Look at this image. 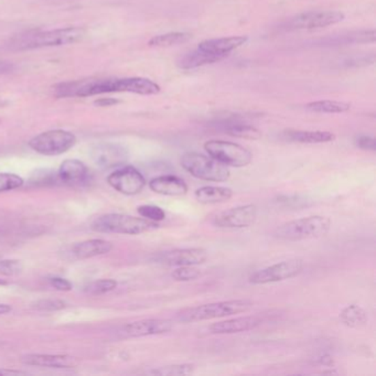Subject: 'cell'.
<instances>
[{"label":"cell","instance_id":"1","mask_svg":"<svg viewBox=\"0 0 376 376\" xmlns=\"http://www.w3.org/2000/svg\"><path fill=\"white\" fill-rule=\"evenodd\" d=\"M86 31L80 27L60 28L49 31H37L15 38L10 42L14 50L24 51L49 47L67 46L79 42L85 38Z\"/></svg>","mask_w":376,"mask_h":376},{"label":"cell","instance_id":"2","mask_svg":"<svg viewBox=\"0 0 376 376\" xmlns=\"http://www.w3.org/2000/svg\"><path fill=\"white\" fill-rule=\"evenodd\" d=\"M254 307V302L248 299H235L225 302H211L201 304L197 307L186 308L177 312V320L190 323L199 321L212 320L218 318L229 317L250 311Z\"/></svg>","mask_w":376,"mask_h":376},{"label":"cell","instance_id":"3","mask_svg":"<svg viewBox=\"0 0 376 376\" xmlns=\"http://www.w3.org/2000/svg\"><path fill=\"white\" fill-rule=\"evenodd\" d=\"M331 224L332 223L328 216L310 215L279 225L274 231V236L287 242L321 238L330 231Z\"/></svg>","mask_w":376,"mask_h":376},{"label":"cell","instance_id":"4","mask_svg":"<svg viewBox=\"0 0 376 376\" xmlns=\"http://www.w3.org/2000/svg\"><path fill=\"white\" fill-rule=\"evenodd\" d=\"M92 229L101 233L138 235L155 231L159 229V224L144 218H137L129 214L110 213L97 218L93 222Z\"/></svg>","mask_w":376,"mask_h":376},{"label":"cell","instance_id":"5","mask_svg":"<svg viewBox=\"0 0 376 376\" xmlns=\"http://www.w3.org/2000/svg\"><path fill=\"white\" fill-rule=\"evenodd\" d=\"M182 168L197 179L211 182H225L231 172L227 165L219 163L210 156L199 152H187L181 157Z\"/></svg>","mask_w":376,"mask_h":376},{"label":"cell","instance_id":"6","mask_svg":"<svg viewBox=\"0 0 376 376\" xmlns=\"http://www.w3.org/2000/svg\"><path fill=\"white\" fill-rule=\"evenodd\" d=\"M76 144V137L71 131L63 129L44 131L33 137L29 147L43 156H59L69 152Z\"/></svg>","mask_w":376,"mask_h":376},{"label":"cell","instance_id":"7","mask_svg":"<svg viewBox=\"0 0 376 376\" xmlns=\"http://www.w3.org/2000/svg\"><path fill=\"white\" fill-rule=\"evenodd\" d=\"M204 149L210 157L229 167L242 168L253 161V154L247 148L225 140H209L204 144Z\"/></svg>","mask_w":376,"mask_h":376},{"label":"cell","instance_id":"8","mask_svg":"<svg viewBox=\"0 0 376 376\" xmlns=\"http://www.w3.org/2000/svg\"><path fill=\"white\" fill-rule=\"evenodd\" d=\"M304 267V263L302 259H287L253 272L248 278V281L253 285H266L284 281L296 277L302 272Z\"/></svg>","mask_w":376,"mask_h":376},{"label":"cell","instance_id":"9","mask_svg":"<svg viewBox=\"0 0 376 376\" xmlns=\"http://www.w3.org/2000/svg\"><path fill=\"white\" fill-rule=\"evenodd\" d=\"M344 14L340 11H309L297 15L284 24L286 30H309L329 27L343 22Z\"/></svg>","mask_w":376,"mask_h":376},{"label":"cell","instance_id":"10","mask_svg":"<svg viewBox=\"0 0 376 376\" xmlns=\"http://www.w3.org/2000/svg\"><path fill=\"white\" fill-rule=\"evenodd\" d=\"M107 182L113 189L125 195H138L146 186L145 177L133 165H125L115 170L107 177Z\"/></svg>","mask_w":376,"mask_h":376},{"label":"cell","instance_id":"11","mask_svg":"<svg viewBox=\"0 0 376 376\" xmlns=\"http://www.w3.org/2000/svg\"><path fill=\"white\" fill-rule=\"evenodd\" d=\"M208 252L204 248L190 247L177 248L171 251L163 252L156 255L155 261L158 264L165 266H197L206 263Z\"/></svg>","mask_w":376,"mask_h":376},{"label":"cell","instance_id":"12","mask_svg":"<svg viewBox=\"0 0 376 376\" xmlns=\"http://www.w3.org/2000/svg\"><path fill=\"white\" fill-rule=\"evenodd\" d=\"M257 206L254 204L235 206L215 215L214 227L219 229H245L256 221Z\"/></svg>","mask_w":376,"mask_h":376},{"label":"cell","instance_id":"13","mask_svg":"<svg viewBox=\"0 0 376 376\" xmlns=\"http://www.w3.org/2000/svg\"><path fill=\"white\" fill-rule=\"evenodd\" d=\"M90 155L93 163L101 169L118 167L123 165L129 158L127 150L123 146L112 144V142H101V144L95 145L92 147Z\"/></svg>","mask_w":376,"mask_h":376},{"label":"cell","instance_id":"14","mask_svg":"<svg viewBox=\"0 0 376 376\" xmlns=\"http://www.w3.org/2000/svg\"><path fill=\"white\" fill-rule=\"evenodd\" d=\"M174 323L165 319H146L135 321L125 325L120 329V334L129 338H142V336H157L167 334L171 331Z\"/></svg>","mask_w":376,"mask_h":376},{"label":"cell","instance_id":"15","mask_svg":"<svg viewBox=\"0 0 376 376\" xmlns=\"http://www.w3.org/2000/svg\"><path fill=\"white\" fill-rule=\"evenodd\" d=\"M263 320L257 316H244L227 320L218 321L209 327L211 334H233L253 330L262 325Z\"/></svg>","mask_w":376,"mask_h":376},{"label":"cell","instance_id":"16","mask_svg":"<svg viewBox=\"0 0 376 376\" xmlns=\"http://www.w3.org/2000/svg\"><path fill=\"white\" fill-rule=\"evenodd\" d=\"M26 366L49 368H74L79 366L78 359L71 355L28 354L22 358Z\"/></svg>","mask_w":376,"mask_h":376},{"label":"cell","instance_id":"17","mask_svg":"<svg viewBox=\"0 0 376 376\" xmlns=\"http://www.w3.org/2000/svg\"><path fill=\"white\" fill-rule=\"evenodd\" d=\"M149 188L158 195L168 197H182L188 193V184L181 178L174 174L156 177L150 180Z\"/></svg>","mask_w":376,"mask_h":376},{"label":"cell","instance_id":"18","mask_svg":"<svg viewBox=\"0 0 376 376\" xmlns=\"http://www.w3.org/2000/svg\"><path fill=\"white\" fill-rule=\"evenodd\" d=\"M60 182L67 186H81L88 179V169L85 163L78 159H67L58 170Z\"/></svg>","mask_w":376,"mask_h":376},{"label":"cell","instance_id":"19","mask_svg":"<svg viewBox=\"0 0 376 376\" xmlns=\"http://www.w3.org/2000/svg\"><path fill=\"white\" fill-rule=\"evenodd\" d=\"M113 250V244L108 240L95 238L74 244L70 248V256L73 259H88L110 253Z\"/></svg>","mask_w":376,"mask_h":376},{"label":"cell","instance_id":"20","mask_svg":"<svg viewBox=\"0 0 376 376\" xmlns=\"http://www.w3.org/2000/svg\"><path fill=\"white\" fill-rule=\"evenodd\" d=\"M248 40L245 35H236V37L219 38V39H211L201 42L197 48L206 51L210 54H218V56L227 58L235 49L243 46Z\"/></svg>","mask_w":376,"mask_h":376},{"label":"cell","instance_id":"21","mask_svg":"<svg viewBox=\"0 0 376 376\" xmlns=\"http://www.w3.org/2000/svg\"><path fill=\"white\" fill-rule=\"evenodd\" d=\"M117 92L155 95L161 92V86L154 81L145 78L116 79V93Z\"/></svg>","mask_w":376,"mask_h":376},{"label":"cell","instance_id":"22","mask_svg":"<svg viewBox=\"0 0 376 376\" xmlns=\"http://www.w3.org/2000/svg\"><path fill=\"white\" fill-rule=\"evenodd\" d=\"M283 136L288 142H299V144H325V142H334L336 139L334 133L321 131L288 129L284 131Z\"/></svg>","mask_w":376,"mask_h":376},{"label":"cell","instance_id":"23","mask_svg":"<svg viewBox=\"0 0 376 376\" xmlns=\"http://www.w3.org/2000/svg\"><path fill=\"white\" fill-rule=\"evenodd\" d=\"M223 59H224L223 56L210 54L197 48V50L191 51L180 56L179 59L177 60V65L182 70L197 69V67L211 65L214 62L221 61Z\"/></svg>","mask_w":376,"mask_h":376},{"label":"cell","instance_id":"24","mask_svg":"<svg viewBox=\"0 0 376 376\" xmlns=\"http://www.w3.org/2000/svg\"><path fill=\"white\" fill-rule=\"evenodd\" d=\"M216 129L223 133H227L231 136L238 137V138L245 139H259L262 136V133L259 129L248 124L242 123L240 120H221L215 124Z\"/></svg>","mask_w":376,"mask_h":376},{"label":"cell","instance_id":"25","mask_svg":"<svg viewBox=\"0 0 376 376\" xmlns=\"http://www.w3.org/2000/svg\"><path fill=\"white\" fill-rule=\"evenodd\" d=\"M195 197L201 204H216L229 201L233 197V191L227 187L206 186L199 188L195 193Z\"/></svg>","mask_w":376,"mask_h":376},{"label":"cell","instance_id":"26","mask_svg":"<svg viewBox=\"0 0 376 376\" xmlns=\"http://www.w3.org/2000/svg\"><path fill=\"white\" fill-rule=\"evenodd\" d=\"M340 320L349 328H360L368 322V313L358 304H350L342 310Z\"/></svg>","mask_w":376,"mask_h":376},{"label":"cell","instance_id":"27","mask_svg":"<svg viewBox=\"0 0 376 376\" xmlns=\"http://www.w3.org/2000/svg\"><path fill=\"white\" fill-rule=\"evenodd\" d=\"M193 38V35L189 33H169L165 35H156L149 41L150 47H157V48H168V47L182 44L188 42Z\"/></svg>","mask_w":376,"mask_h":376},{"label":"cell","instance_id":"28","mask_svg":"<svg viewBox=\"0 0 376 376\" xmlns=\"http://www.w3.org/2000/svg\"><path fill=\"white\" fill-rule=\"evenodd\" d=\"M307 110L316 113H326V114H340L350 110V105L343 101H312L306 105Z\"/></svg>","mask_w":376,"mask_h":376},{"label":"cell","instance_id":"29","mask_svg":"<svg viewBox=\"0 0 376 376\" xmlns=\"http://www.w3.org/2000/svg\"><path fill=\"white\" fill-rule=\"evenodd\" d=\"M60 182L58 171L51 169H38L35 174H31L29 179L30 186L33 187H54Z\"/></svg>","mask_w":376,"mask_h":376},{"label":"cell","instance_id":"30","mask_svg":"<svg viewBox=\"0 0 376 376\" xmlns=\"http://www.w3.org/2000/svg\"><path fill=\"white\" fill-rule=\"evenodd\" d=\"M195 371V366L191 364H174V366H163V368L152 370L150 374L161 376H182L189 375Z\"/></svg>","mask_w":376,"mask_h":376},{"label":"cell","instance_id":"31","mask_svg":"<svg viewBox=\"0 0 376 376\" xmlns=\"http://www.w3.org/2000/svg\"><path fill=\"white\" fill-rule=\"evenodd\" d=\"M117 287V281L114 279H99L95 280L93 283L85 286L84 291L90 295H103L114 291Z\"/></svg>","mask_w":376,"mask_h":376},{"label":"cell","instance_id":"32","mask_svg":"<svg viewBox=\"0 0 376 376\" xmlns=\"http://www.w3.org/2000/svg\"><path fill=\"white\" fill-rule=\"evenodd\" d=\"M137 212L144 219L156 222V223H159V222L165 219V212L163 211L161 206L145 204V206H138Z\"/></svg>","mask_w":376,"mask_h":376},{"label":"cell","instance_id":"33","mask_svg":"<svg viewBox=\"0 0 376 376\" xmlns=\"http://www.w3.org/2000/svg\"><path fill=\"white\" fill-rule=\"evenodd\" d=\"M24 180L22 177L8 172H0V193L11 191V190L19 189L24 186Z\"/></svg>","mask_w":376,"mask_h":376},{"label":"cell","instance_id":"34","mask_svg":"<svg viewBox=\"0 0 376 376\" xmlns=\"http://www.w3.org/2000/svg\"><path fill=\"white\" fill-rule=\"evenodd\" d=\"M24 270V264L19 259H0V274L5 276H17Z\"/></svg>","mask_w":376,"mask_h":376},{"label":"cell","instance_id":"35","mask_svg":"<svg viewBox=\"0 0 376 376\" xmlns=\"http://www.w3.org/2000/svg\"><path fill=\"white\" fill-rule=\"evenodd\" d=\"M33 307L39 311H58L67 308V302L60 299H41L35 302Z\"/></svg>","mask_w":376,"mask_h":376},{"label":"cell","instance_id":"36","mask_svg":"<svg viewBox=\"0 0 376 376\" xmlns=\"http://www.w3.org/2000/svg\"><path fill=\"white\" fill-rule=\"evenodd\" d=\"M200 276V270L195 268V266L177 267L172 272V278L177 281H191L197 279Z\"/></svg>","mask_w":376,"mask_h":376},{"label":"cell","instance_id":"37","mask_svg":"<svg viewBox=\"0 0 376 376\" xmlns=\"http://www.w3.org/2000/svg\"><path fill=\"white\" fill-rule=\"evenodd\" d=\"M354 145L360 149L366 150V152H375L376 144L374 137L368 136V135H359L354 138Z\"/></svg>","mask_w":376,"mask_h":376},{"label":"cell","instance_id":"38","mask_svg":"<svg viewBox=\"0 0 376 376\" xmlns=\"http://www.w3.org/2000/svg\"><path fill=\"white\" fill-rule=\"evenodd\" d=\"M50 285L56 288V291H72V284L70 283L69 280L65 279L61 277H52L49 279Z\"/></svg>","mask_w":376,"mask_h":376},{"label":"cell","instance_id":"39","mask_svg":"<svg viewBox=\"0 0 376 376\" xmlns=\"http://www.w3.org/2000/svg\"><path fill=\"white\" fill-rule=\"evenodd\" d=\"M15 70V65L10 62L0 61V75L8 74Z\"/></svg>","mask_w":376,"mask_h":376},{"label":"cell","instance_id":"40","mask_svg":"<svg viewBox=\"0 0 376 376\" xmlns=\"http://www.w3.org/2000/svg\"><path fill=\"white\" fill-rule=\"evenodd\" d=\"M117 103V99H99L94 101V104L101 107L113 106V105H116Z\"/></svg>","mask_w":376,"mask_h":376},{"label":"cell","instance_id":"41","mask_svg":"<svg viewBox=\"0 0 376 376\" xmlns=\"http://www.w3.org/2000/svg\"><path fill=\"white\" fill-rule=\"evenodd\" d=\"M27 372L15 371V370H0V375H26Z\"/></svg>","mask_w":376,"mask_h":376},{"label":"cell","instance_id":"42","mask_svg":"<svg viewBox=\"0 0 376 376\" xmlns=\"http://www.w3.org/2000/svg\"><path fill=\"white\" fill-rule=\"evenodd\" d=\"M11 311V307L9 304H0V315H5Z\"/></svg>","mask_w":376,"mask_h":376},{"label":"cell","instance_id":"43","mask_svg":"<svg viewBox=\"0 0 376 376\" xmlns=\"http://www.w3.org/2000/svg\"><path fill=\"white\" fill-rule=\"evenodd\" d=\"M0 285H7V281H5V280L0 279Z\"/></svg>","mask_w":376,"mask_h":376},{"label":"cell","instance_id":"44","mask_svg":"<svg viewBox=\"0 0 376 376\" xmlns=\"http://www.w3.org/2000/svg\"><path fill=\"white\" fill-rule=\"evenodd\" d=\"M0 259H1V253H0Z\"/></svg>","mask_w":376,"mask_h":376}]
</instances>
